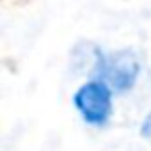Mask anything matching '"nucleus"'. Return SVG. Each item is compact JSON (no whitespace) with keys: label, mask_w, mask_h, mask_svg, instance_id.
I'll list each match as a JSON object with an SVG mask.
<instances>
[{"label":"nucleus","mask_w":151,"mask_h":151,"mask_svg":"<svg viewBox=\"0 0 151 151\" xmlns=\"http://www.w3.org/2000/svg\"><path fill=\"white\" fill-rule=\"evenodd\" d=\"M73 106L87 126L104 128L114 116V89L104 79L91 77L73 93Z\"/></svg>","instance_id":"obj_2"},{"label":"nucleus","mask_w":151,"mask_h":151,"mask_svg":"<svg viewBox=\"0 0 151 151\" xmlns=\"http://www.w3.org/2000/svg\"><path fill=\"white\" fill-rule=\"evenodd\" d=\"M139 132H141V137H143L145 141L151 143V112L143 118V122H141V126H139Z\"/></svg>","instance_id":"obj_3"},{"label":"nucleus","mask_w":151,"mask_h":151,"mask_svg":"<svg viewBox=\"0 0 151 151\" xmlns=\"http://www.w3.org/2000/svg\"><path fill=\"white\" fill-rule=\"evenodd\" d=\"M89 77L104 79L116 95H124L132 91L141 77V60L132 50H118L112 54H106L104 50H97L95 64L89 73Z\"/></svg>","instance_id":"obj_1"}]
</instances>
